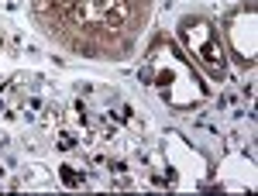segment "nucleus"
Segmentation results:
<instances>
[{"label": "nucleus", "instance_id": "7ed1b4c3", "mask_svg": "<svg viewBox=\"0 0 258 196\" xmlns=\"http://www.w3.org/2000/svg\"><path fill=\"white\" fill-rule=\"evenodd\" d=\"M62 179H66L69 186H83V176H80V172H73V165H62Z\"/></svg>", "mask_w": 258, "mask_h": 196}, {"label": "nucleus", "instance_id": "f257e3e1", "mask_svg": "<svg viewBox=\"0 0 258 196\" xmlns=\"http://www.w3.org/2000/svg\"><path fill=\"white\" fill-rule=\"evenodd\" d=\"M182 41L189 45V52H193L214 76L224 73V66H227L224 45H220V35L207 24V21H186V24H182Z\"/></svg>", "mask_w": 258, "mask_h": 196}, {"label": "nucleus", "instance_id": "f03ea898", "mask_svg": "<svg viewBox=\"0 0 258 196\" xmlns=\"http://www.w3.org/2000/svg\"><path fill=\"white\" fill-rule=\"evenodd\" d=\"M159 83H162V93L176 103V90H186V97H189V103L193 100L203 97V90H200L197 76L186 69V62L176 59L172 52H165V62H162V73H159Z\"/></svg>", "mask_w": 258, "mask_h": 196}]
</instances>
